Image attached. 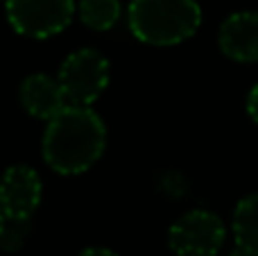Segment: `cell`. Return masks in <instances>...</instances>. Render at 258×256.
<instances>
[{
    "instance_id": "1",
    "label": "cell",
    "mask_w": 258,
    "mask_h": 256,
    "mask_svg": "<svg viewBox=\"0 0 258 256\" xmlns=\"http://www.w3.org/2000/svg\"><path fill=\"white\" fill-rule=\"evenodd\" d=\"M107 148L104 120L91 107L68 104L48 122L43 132L41 152L59 175H80L98 163Z\"/></svg>"
},
{
    "instance_id": "2",
    "label": "cell",
    "mask_w": 258,
    "mask_h": 256,
    "mask_svg": "<svg viewBox=\"0 0 258 256\" xmlns=\"http://www.w3.org/2000/svg\"><path fill=\"white\" fill-rule=\"evenodd\" d=\"M129 30L147 45H177L202 25L197 0H132Z\"/></svg>"
},
{
    "instance_id": "3",
    "label": "cell",
    "mask_w": 258,
    "mask_h": 256,
    "mask_svg": "<svg viewBox=\"0 0 258 256\" xmlns=\"http://www.w3.org/2000/svg\"><path fill=\"white\" fill-rule=\"evenodd\" d=\"M109 77H111V66L107 57L93 48H82L63 59L57 80L68 104L91 107L107 91Z\"/></svg>"
},
{
    "instance_id": "4",
    "label": "cell",
    "mask_w": 258,
    "mask_h": 256,
    "mask_svg": "<svg viewBox=\"0 0 258 256\" xmlns=\"http://www.w3.org/2000/svg\"><path fill=\"white\" fill-rule=\"evenodd\" d=\"M7 21L21 36L50 39L73 21V0H5Z\"/></svg>"
},
{
    "instance_id": "5",
    "label": "cell",
    "mask_w": 258,
    "mask_h": 256,
    "mask_svg": "<svg viewBox=\"0 0 258 256\" xmlns=\"http://www.w3.org/2000/svg\"><path fill=\"white\" fill-rule=\"evenodd\" d=\"M227 238V227L215 213L195 209L168 231V245L177 256H215Z\"/></svg>"
},
{
    "instance_id": "6",
    "label": "cell",
    "mask_w": 258,
    "mask_h": 256,
    "mask_svg": "<svg viewBox=\"0 0 258 256\" xmlns=\"http://www.w3.org/2000/svg\"><path fill=\"white\" fill-rule=\"evenodd\" d=\"M43 184L34 168L12 166L0 179V211L7 220H30L41 204Z\"/></svg>"
},
{
    "instance_id": "7",
    "label": "cell",
    "mask_w": 258,
    "mask_h": 256,
    "mask_svg": "<svg viewBox=\"0 0 258 256\" xmlns=\"http://www.w3.org/2000/svg\"><path fill=\"white\" fill-rule=\"evenodd\" d=\"M220 48L233 61H258V12L231 14L220 25Z\"/></svg>"
},
{
    "instance_id": "8",
    "label": "cell",
    "mask_w": 258,
    "mask_h": 256,
    "mask_svg": "<svg viewBox=\"0 0 258 256\" xmlns=\"http://www.w3.org/2000/svg\"><path fill=\"white\" fill-rule=\"evenodd\" d=\"M21 104L30 116L50 122L68 107V100L57 77L34 73L27 75L21 84Z\"/></svg>"
},
{
    "instance_id": "9",
    "label": "cell",
    "mask_w": 258,
    "mask_h": 256,
    "mask_svg": "<svg viewBox=\"0 0 258 256\" xmlns=\"http://www.w3.org/2000/svg\"><path fill=\"white\" fill-rule=\"evenodd\" d=\"M233 238L236 247L258 256V193L238 202L233 211Z\"/></svg>"
},
{
    "instance_id": "10",
    "label": "cell",
    "mask_w": 258,
    "mask_h": 256,
    "mask_svg": "<svg viewBox=\"0 0 258 256\" xmlns=\"http://www.w3.org/2000/svg\"><path fill=\"white\" fill-rule=\"evenodd\" d=\"M80 18L95 32H107L120 18V0H80Z\"/></svg>"
},
{
    "instance_id": "11",
    "label": "cell",
    "mask_w": 258,
    "mask_h": 256,
    "mask_svg": "<svg viewBox=\"0 0 258 256\" xmlns=\"http://www.w3.org/2000/svg\"><path fill=\"white\" fill-rule=\"evenodd\" d=\"M30 234V220H7L0 234V247L5 252H18Z\"/></svg>"
},
{
    "instance_id": "12",
    "label": "cell",
    "mask_w": 258,
    "mask_h": 256,
    "mask_svg": "<svg viewBox=\"0 0 258 256\" xmlns=\"http://www.w3.org/2000/svg\"><path fill=\"white\" fill-rule=\"evenodd\" d=\"M247 113L251 116V120L258 122V84L249 91V98H247Z\"/></svg>"
},
{
    "instance_id": "13",
    "label": "cell",
    "mask_w": 258,
    "mask_h": 256,
    "mask_svg": "<svg viewBox=\"0 0 258 256\" xmlns=\"http://www.w3.org/2000/svg\"><path fill=\"white\" fill-rule=\"evenodd\" d=\"M80 256H118V254L111 252V249H107V247H89V249H84Z\"/></svg>"
},
{
    "instance_id": "14",
    "label": "cell",
    "mask_w": 258,
    "mask_h": 256,
    "mask_svg": "<svg viewBox=\"0 0 258 256\" xmlns=\"http://www.w3.org/2000/svg\"><path fill=\"white\" fill-rule=\"evenodd\" d=\"M227 256H251L249 252H245V249H240V247H236L233 252H229Z\"/></svg>"
},
{
    "instance_id": "15",
    "label": "cell",
    "mask_w": 258,
    "mask_h": 256,
    "mask_svg": "<svg viewBox=\"0 0 258 256\" xmlns=\"http://www.w3.org/2000/svg\"><path fill=\"white\" fill-rule=\"evenodd\" d=\"M5 222H7V218H5L3 211H0V234H3V229H5Z\"/></svg>"
}]
</instances>
